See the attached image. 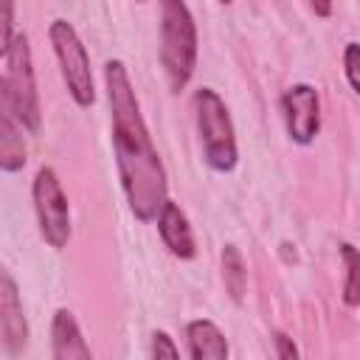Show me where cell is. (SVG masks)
Listing matches in <instances>:
<instances>
[{"label": "cell", "instance_id": "1", "mask_svg": "<svg viewBox=\"0 0 360 360\" xmlns=\"http://www.w3.org/2000/svg\"><path fill=\"white\" fill-rule=\"evenodd\" d=\"M104 87L110 101V124H112V149L121 174V188L127 205L138 222L158 219L163 202L169 200L166 169L152 143L149 127L141 115L138 96L132 90L129 70L121 59H110L104 65Z\"/></svg>", "mask_w": 360, "mask_h": 360}, {"label": "cell", "instance_id": "2", "mask_svg": "<svg viewBox=\"0 0 360 360\" xmlns=\"http://www.w3.org/2000/svg\"><path fill=\"white\" fill-rule=\"evenodd\" d=\"M160 65L174 93H180L194 76L197 25L186 0H160Z\"/></svg>", "mask_w": 360, "mask_h": 360}, {"label": "cell", "instance_id": "3", "mask_svg": "<svg viewBox=\"0 0 360 360\" xmlns=\"http://www.w3.org/2000/svg\"><path fill=\"white\" fill-rule=\"evenodd\" d=\"M3 59H6V73L0 79V101L8 104V110L22 124L25 132L37 135L42 127V110H39L34 59H31V45H28L25 31H20L14 37V42L3 53Z\"/></svg>", "mask_w": 360, "mask_h": 360}, {"label": "cell", "instance_id": "4", "mask_svg": "<svg viewBox=\"0 0 360 360\" xmlns=\"http://www.w3.org/2000/svg\"><path fill=\"white\" fill-rule=\"evenodd\" d=\"M194 118H197V132H200V146H202V160L214 172H233L239 160L236 149V132L231 112L222 101V96L211 87H200L194 93Z\"/></svg>", "mask_w": 360, "mask_h": 360}, {"label": "cell", "instance_id": "5", "mask_svg": "<svg viewBox=\"0 0 360 360\" xmlns=\"http://www.w3.org/2000/svg\"><path fill=\"white\" fill-rule=\"evenodd\" d=\"M48 39L53 45L65 87L70 98L79 107H93L96 104V84H93V70H90V56L87 48L82 45L76 28L68 20H53L48 28Z\"/></svg>", "mask_w": 360, "mask_h": 360}, {"label": "cell", "instance_id": "6", "mask_svg": "<svg viewBox=\"0 0 360 360\" xmlns=\"http://www.w3.org/2000/svg\"><path fill=\"white\" fill-rule=\"evenodd\" d=\"M31 197H34L39 236L45 239L48 248L62 250L70 239V205H68L62 183L51 166H42L37 172L34 186H31Z\"/></svg>", "mask_w": 360, "mask_h": 360}, {"label": "cell", "instance_id": "7", "mask_svg": "<svg viewBox=\"0 0 360 360\" xmlns=\"http://www.w3.org/2000/svg\"><path fill=\"white\" fill-rule=\"evenodd\" d=\"M281 115H284V127L287 135L307 146L315 141V135L321 132V98L318 90L312 84H292L284 90L281 96Z\"/></svg>", "mask_w": 360, "mask_h": 360}, {"label": "cell", "instance_id": "8", "mask_svg": "<svg viewBox=\"0 0 360 360\" xmlns=\"http://www.w3.org/2000/svg\"><path fill=\"white\" fill-rule=\"evenodd\" d=\"M0 332L8 357H17L28 346V321L22 312L20 290L8 273H0Z\"/></svg>", "mask_w": 360, "mask_h": 360}, {"label": "cell", "instance_id": "9", "mask_svg": "<svg viewBox=\"0 0 360 360\" xmlns=\"http://www.w3.org/2000/svg\"><path fill=\"white\" fill-rule=\"evenodd\" d=\"M158 231H160V239H163V245L169 248L172 256L183 259V262L197 256V242H194L188 217L183 214V208L174 200L163 202V208L158 214Z\"/></svg>", "mask_w": 360, "mask_h": 360}, {"label": "cell", "instance_id": "10", "mask_svg": "<svg viewBox=\"0 0 360 360\" xmlns=\"http://www.w3.org/2000/svg\"><path fill=\"white\" fill-rule=\"evenodd\" d=\"M51 354L53 360H90V346L82 338L76 315L70 309H56L51 321Z\"/></svg>", "mask_w": 360, "mask_h": 360}, {"label": "cell", "instance_id": "11", "mask_svg": "<svg viewBox=\"0 0 360 360\" xmlns=\"http://www.w3.org/2000/svg\"><path fill=\"white\" fill-rule=\"evenodd\" d=\"M186 338H188L191 360H225L228 357V340H225L222 329L208 318L191 321L186 326Z\"/></svg>", "mask_w": 360, "mask_h": 360}, {"label": "cell", "instance_id": "12", "mask_svg": "<svg viewBox=\"0 0 360 360\" xmlns=\"http://www.w3.org/2000/svg\"><path fill=\"white\" fill-rule=\"evenodd\" d=\"M25 166V143H22V124L14 118L8 104L0 101V169L20 172Z\"/></svg>", "mask_w": 360, "mask_h": 360}, {"label": "cell", "instance_id": "13", "mask_svg": "<svg viewBox=\"0 0 360 360\" xmlns=\"http://www.w3.org/2000/svg\"><path fill=\"white\" fill-rule=\"evenodd\" d=\"M222 281H225L228 295L239 304L242 295H245V287H248V270H245L242 250L236 245H225L222 248Z\"/></svg>", "mask_w": 360, "mask_h": 360}, {"label": "cell", "instance_id": "14", "mask_svg": "<svg viewBox=\"0 0 360 360\" xmlns=\"http://www.w3.org/2000/svg\"><path fill=\"white\" fill-rule=\"evenodd\" d=\"M340 259L346 267V281H343V304L346 307H360V250L349 242L340 245Z\"/></svg>", "mask_w": 360, "mask_h": 360}, {"label": "cell", "instance_id": "15", "mask_svg": "<svg viewBox=\"0 0 360 360\" xmlns=\"http://www.w3.org/2000/svg\"><path fill=\"white\" fill-rule=\"evenodd\" d=\"M343 73L352 90L360 96V42H346L343 48Z\"/></svg>", "mask_w": 360, "mask_h": 360}, {"label": "cell", "instance_id": "16", "mask_svg": "<svg viewBox=\"0 0 360 360\" xmlns=\"http://www.w3.org/2000/svg\"><path fill=\"white\" fill-rule=\"evenodd\" d=\"M152 357H169V360H174V357H180V349L174 346V340L169 338V332H163V329H158V332H152Z\"/></svg>", "mask_w": 360, "mask_h": 360}, {"label": "cell", "instance_id": "17", "mask_svg": "<svg viewBox=\"0 0 360 360\" xmlns=\"http://www.w3.org/2000/svg\"><path fill=\"white\" fill-rule=\"evenodd\" d=\"M17 31H14V0H3V31H0V51L6 53L14 42Z\"/></svg>", "mask_w": 360, "mask_h": 360}, {"label": "cell", "instance_id": "18", "mask_svg": "<svg viewBox=\"0 0 360 360\" xmlns=\"http://www.w3.org/2000/svg\"><path fill=\"white\" fill-rule=\"evenodd\" d=\"M273 343H276V357H281V360H295L298 357V346L284 332H276L273 335Z\"/></svg>", "mask_w": 360, "mask_h": 360}, {"label": "cell", "instance_id": "19", "mask_svg": "<svg viewBox=\"0 0 360 360\" xmlns=\"http://www.w3.org/2000/svg\"><path fill=\"white\" fill-rule=\"evenodd\" d=\"M309 6H312V11L318 17H329L332 14V0H309Z\"/></svg>", "mask_w": 360, "mask_h": 360}, {"label": "cell", "instance_id": "20", "mask_svg": "<svg viewBox=\"0 0 360 360\" xmlns=\"http://www.w3.org/2000/svg\"><path fill=\"white\" fill-rule=\"evenodd\" d=\"M219 3H225V6H228V3H233V0H219Z\"/></svg>", "mask_w": 360, "mask_h": 360}, {"label": "cell", "instance_id": "21", "mask_svg": "<svg viewBox=\"0 0 360 360\" xmlns=\"http://www.w3.org/2000/svg\"><path fill=\"white\" fill-rule=\"evenodd\" d=\"M138 3H143V0H138Z\"/></svg>", "mask_w": 360, "mask_h": 360}]
</instances>
